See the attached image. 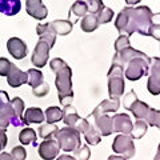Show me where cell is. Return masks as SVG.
<instances>
[{"label":"cell","mask_w":160,"mask_h":160,"mask_svg":"<svg viewBox=\"0 0 160 160\" xmlns=\"http://www.w3.org/2000/svg\"><path fill=\"white\" fill-rule=\"evenodd\" d=\"M115 16V12L112 11L111 8L108 7H103V9L96 15V19H98V23L99 24H106L109 23Z\"/></svg>","instance_id":"obj_33"},{"label":"cell","mask_w":160,"mask_h":160,"mask_svg":"<svg viewBox=\"0 0 160 160\" xmlns=\"http://www.w3.org/2000/svg\"><path fill=\"white\" fill-rule=\"evenodd\" d=\"M7 83L12 88H18L20 86H23V84H27V72H23L22 69H19L13 64L11 71L7 75Z\"/></svg>","instance_id":"obj_16"},{"label":"cell","mask_w":160,"mask_h":160,"mask_svg":"<svg viewBox=\"0 0 160 160\" xmlns=\"http://www.w3.org/2000/svg\"><path fill=\"white\" fill-rule=\"evenodd\" d=\"M8 103H9V98H8L7 92H4L0 89V109H2L4 106H7Z\"/></svg>","instance_id":"obj_43"},{"label":"cell","mask_w":160,"mask_h":160,"mask_svg":"<svg viewBox=\"0 0 160 160\" xmlns=\"http://www.w3.org/2000/svg\"><path fill=\"white\" fill-rule=\"evenodd\" d=\"M63 111V118L62 120L64 122V124L68 127H75L76 128L78 123L80 122V118L79 113L76 111V108H75L73 106H71V104H68V106H64V108L62 109Z\"/></svg>","instance_id":"obj_20"},{"label":"cell","mask_w":160,"mask_h":160,"mask_svg":"<svg viewBox=\"0 0 160 160\" xmlns=\"http://www.w3.org/2000/svg\"><path fill=\"white\" fill-rule=\"evenodd\" d=\"M0 160H12L11 159V153H8V152H0Z\"/></svg>","instance_id":"obj_44"},{"label":"cell","mask_w":160,"mask_h":160,"mask_svg":"<svg viewBox=\"0 0 160 160\" xmlns=\"http://www.w3.org/2000/svg\"><path fill=\"white\" fill-rule=\"evenodd\" d=\"M43 72L42 71H39V69H28L27 71V84L29 87H31L32 89L33 88H36L38 86H40V84L43 83Z\"/></svg>","instance_id":"obj_25"},{"label":"cell","mask_w":160,"mask_h":160,"mask_svg":"<svg viewBox=\"0 0 160 160\" xmlns=\"http://www.w3.org/2000/svg\"><path fill=\"white\" fill-rule=\"evenodd\" d=\"M44 116H46L47 123L53 124V123H58L59 120H62L63 111L59 107H49V108L46 109V112H44Z\"/></svg>","instance_id":"obj_29"},{"label":"cell","mask_w":160,"mask_h":160,"mask_svg":"<svg viewBox=\"0 0 160 160\" xmlns=\"http://www.w3.org/2000/svg\"><path fill=\"white\" fill-rule=\"evenodd\" d=\"M155 160H160V152L158 151V153H156V156H155Z\"/></svg>","instance_id":"obj_48"},{"label":"cell","mask_w":160,"mask_h":160,"mask_svg":"<svg viewBox=\"0 0 160 160\" xmlns=\"http://www.w3.org/2000/svg\"><path fill=\"white\" fill-rule=\"evenodd\" d=\"M148 124L142 119H136V122L132 124V131L129 133V136L132 139H142L144 135L147 133Z\"/></svg>","instance_id":"obj_26"},{"label":"cell","mask_w":160,"mask_h":160,"mask_svg":"<svg viewBox=\"0 0 160 160\" xmlns=\"http://www.w3.org/2000/svg\"><path fill=\"white\" fill-rule=\"evenodd\" d=\"M9 124H12L13 127L23 126V122H20V120L15 116L11 103H8L7 106H4L0 109V128H7Z\"/></svg>","instance_id":"obj_13"},{"label":"cell","mask_w":160,"mask_h":160,"mask_svg":"<svg viewBox=\"0 0 160 160\" xmlns=\"http://www.w3.org/2000/svg\"><path fill=\"white\" fill-rule=\"evenodd\" d=\"M148 69H149V76H148L147 88L152 95H159L160 93V59L152 58L151 63L148 66Z\"/></svg>","instance_id":"obj_7"},{"label":"cell","mask_w":160,"mask_h":160,"mask_svg":"<svg viewBox=\"0 0 160 160\" xmlns=\"http://www.w3.org/2000/svg\"><path fill=\"white\" fill-rule=\"evenodd\" d=\"M80 26H82V29H83L84 32H93L95 29L99 27V23H98L96 16L92 15V13H89V15L83 16Z\"/></svg>","instance_id":"obj_27"},{"label":"cell","mask_w":160,"mask_h":160,"mask_svg":"<svg viewBox=\"0 0 160 160\" xmlns=\"http://www.w3.org/2000/svg\"><path fill=\"white\" fill-rule=\"evenodd\" d=\"M86 4H87V11H89L92 15H98L104 7L103 0H86Z\"/></svg>","instance_id":"obj_36"},{"label":"cell","mask_w":160,"mask_h":160,"mask_svg":"<svg viewBox=\"0 0 160 160\" xmlns=\"http://www.w3.org/2000/svg\"><path fill=\"white\" fill-rule=\"evenodd\" d=\"M149 108H151V107L147 106V104L144 103V102L136 99L135 102L131 103V106L128 107V111H131V112L133 113V116L136 118V119L144 120V119H146V116H147L148 111H149Z\"/></svg>","instance_id":"obj_23"},{"label":"cell","mask_w":160,"mask_h":160,"mask_svg":"<svg viewBox=\"0 0 160 160\" xmlns=\"http://www.w3.org/2000/svg\"><path fill=\"white\" fill-rule=\"evenodd\" d=\"M76 129L80 133L84 135L86 142L88 144H91V146H98L100 143V140H102V135L99 133V131L93 124L89 123L88 119H80V122L76 126Z\"/></svg>","instance_id":"obj_8"},{"label":"cell","mask_w":160,"mask_h":160,"mask_svg":"<svg viewBox=\"0 0 160 160\" xmlns=\"http://www.w3.org/2000/svg\"><path fill=\"white\" fill-rule=\"evenodd\" d=\"M46 120L44 112L38 107L28 108L26 112H23V124L29 126V124H40Z\"/></svg>","instance_id":"obj_17"},{"label":"cell","mask_w":160,"mask_h":160,"mask_svg":"<svg viewBox=\"0 0 160 160\" xmlns=\"http://www.w3.org/2000/svg\"><path fill=\"white\" fill-rule=\"evenodd\" d=\"M7 143H8V139H7L6 128H0V151H3L7 147Z\"/></svg>","instance_id":"obj_42"},{"label":"cell","mask_w":160,"mask_h":160,"mask_svg":"<svg viewBox=\"0 0 160 160\" xmlns=\"http://www.w3.org/2000/svg\"><path fill=\"white\" fill-rule=\"evenodd\" d=\"M48 26L56 35H63V36H64V35L71 33L72 28H73V23L69 22V20L59 19V20H53V22L48 23Z\"/></svg>","instance_id":"obj_21"},{"label":"cell","mask_w":160,"mask_h":160,"mask_svg":"<svg viewBox=\"0 0 160 160\" xmlns=\"http://www.w3.org/2000/svg\"><path fill=\"white\" fill-rule=\"evenodd\" d=\"M119 107H120V100H112V99L107 100L106 99L93 109L89 118H98L100 115H106L108 112H116L119 109Z\"/></svg>","instance_id":"obj_15"},{"label":"cell","mask_w":160,"mask_h":160,"mask_svg":"<svg viewBox=\"0 0 160 160\" xmlns=\"http://www.w3.org/2000/svg\"><path fill=\"white\" fill-rule=\"evenodd\" d=\"M113 132H119L123 135H129L132 131V122L127 113H115L111 118Z\"/></svg>","instance_id":"obj_10"},{"label":"cell","mask_w":160,"mask_h":160,"mask_svg":"<svg viewBox=\"0 0 160 160\" xmlns=\"http://www.w3.org/2000/svg\"><path fill=\"white\" fill-rule=\"evenodd\" d=\"M56 160H75V158L71 156V155H60Z\"/></svg>","instance_id":"obj_46"},{"label":"cell","mask_w":160,"mask_h":160,"mask_svg":"<svg viewBox=\"0 0 160 160\" xmlns=\"http://www.w3.org/2000/svg\"><path fill=\"white\" fill-rule=\"evenodd\" d=\"M36 32L40 36L39 40L46 42L49 48H52L55 46V42H56V33H55L52 29L49 28L48 23L47 24H38V26H36Z\"/></svg>","instance_id":"obj_19"},{"label":"cell","mask_w":160,"mask_h":160,"mask_svg":"<svg viewBox=\"0 0 160 160\" xmlns=\"http://www.w3.org/2000/svg\"><path fill=\"white\" fill-rule=\"evenodd\" d=\"M60 152V146L55 139L43 140L39 146V155L43 160H53L58 158Z\"/></svg>","instance_id":"obj_11"},{"label":"cell","mask_w":160,"mask_h":160,"mask_svg":"<svg viewBox=\"0 0 160 160\" xmlns=\"http://www.w3.org/2000/svg\"><path fill=\"white\" fill-rule=\"evenodd\" d=\"M151 60H146L142 58L132 59L124 66V76H126L129 82H136V80L142 79L144 75L148 73V66Z\"/></svg>","instance_id":"obj_5"},{"label":"cell","mask_w":160,"mask_h":160,"mask_svg":"<svg viewBox=\"0 0 160 160\" xmlns=\"http://www.w3.org/2000/svg\"><path fill=\"white\" fill-rule=\"evenodd\" d=\"M127 23H128V7L123 8L122 11L119 12L118 18H116V22H115V27H116V29L120 33H123Z\"/></svg>","instance_id":"obj_30"},{"label":"cell","mask_w":160,"mask_h":160,"mask_svg":"<svg viewBox=\"0 0 160 160\" xmlns=\"http://www.w3.org/2000/svg\"><path fill=\"white\" fill-rule=\"evenodd\" d=\"M107 160H127L124 156H120V155H111V156H108Z\"/></svg>","instance_id":"obj_45"},{"label":"cell","mask_w":160,"mask_h":160,"mask_svg":"<svg viewBox=\"0 0 160 160\" xmlns=\"http://www.w3.org/2000/svg\"><path fill=\"white\" fill-rule=\"evenodd\" d=\"M140 2H142V0H126V3L128 4V6H135V4H139Z\"/></svg>","instance_id":"obj_47"},{"label":"cell","mask_w":160,"mask_h":160,"mask_svg":"<svg viewBox=\"0 0 160 160\" xmlns=\"http://www.w3.org/2000/svg\"><path fill=\"white\" fill-rule=\"evenodd\" d=\"M13 63H11L6 58H0V76H7L11 71Z\"/></svg>","instance_id":"obj_39"},{"label":"cell","mask_w":160,"mask_h":160,"mask_svg":"<svg viewBox=\"0 0 160 160\" xmlns=\"http://www.w3.org/2000/svg\"><path fill=\"white\" fill-rule=\"evenodd\" d=\"M75 155V160H88L91 156V151H89V147L87 144H83V146H79L76 149L73 151Z\"/></svg>","instance_id":"obj_35"},{"label":"cell","mask_w":160,"mask_h":160,"mask_svg":"<svg viewBox=\"0 0 160 160\" xmlns=\"http://www.w3.org/2000/svg\"><path fill=\"white\" fill-rule=\"evenodd\" d=\"M87 4L86 2H83V0H78V2H75L72 6H71V13H73L75 16H86L87 15Z\"/></svg>","instance_id":"obj_34"},{"label":"cell","mask_w":160,"mask_h":160,"mask_svg":"<svg viewBox=\"0 0 160 160\" xmlns=\"http://www.w3.org/2000/svg\"><path fill=\"white\" fill-rule=\"evenodd\" d=\"M158 16L153 15L152 11L147 6H139V7H131L128 6V23L124 32L127 33V36L129 38L132 33L139 32L140 35L144 36H149V29L153 26L155 18Z\"/></svg>","instance_id":"obj_2"},{"label":"cell","mask_w":160,"mask_h":160,"mask_svg":"<svg viewBox=\"0 0 160 160\" xmlns=\"http://www.w3.org/2000/svg\"><path fill=\"white\" fill-rule=\"evenodd\" d=\"M124 67L112 59V66L108 71V93L109 99L120 100L124 93Z\"/></svg>","instance_id":"obj_3"},{"label":"cell","mask_w":160,"mask_h":160,"mask_svg":"<svg viewBox=\"0 0 160 160\" xmlns=\"http://www.w3.org/2000/svg\"><path fill=\"white\" fill-rule=\"evenodd\" d=\"M48 92H49V86L46 82H43L40 86H38L36 88H33V95L35 96H38V98L46 96V95H48Z\"/></svg>","instance_id":"obj_40"},{"label":"cell","mask_w":160,"mask_h":160,"mask_svg":"<svg viewBox=\"0 0 160 160\" xmlns=\"http://www.w3.org/2000/svg\"><path fill=\"white\" fill-rule=\"evenodd\" d=\"M26 9L29 16L38 20L46 19L48 15V9L42 0H26Z\"/></svg>","instance_id":"obj_14"},{"label":"cell","mask_w":160,"mask_h":160,"mask_svg":"<svg viewBox=\"0 0 160 160\" xmlns=\"http://www.w3.org/2000/svg\"><path fill=\"white\" fill-rule=\"evenodd\" d=\"M27 158V151L26 148L22 147V146H18L12 149L11 152V159L12 160H26Z\"/></svg>","instance_id":"obj_38"},{"label":"cell","mask_w":160,"mask_h":160,"mask_svg":"<svg viewBox=\"0 0 160 160\" xmlns=\"http://www.w3.org/2000/svg\"><path fill=\"white\" fill-rule=\"evenodd\" d=\"M7 49L13 59L22 60L27 56V44L19 38H11L7 42Z\"/></svg>","instance_id":"obj_12"},{"label":"cell","mask_w":160,"mask_h":160,"mask_svg":"<svg viewBox=\"0 0 160 160\" xmlns=\"http://www.w3.org/2000/svg\"><path fill=\"white\" fill-rule=\"evenodd\" d=\"M22 8L20 0H0V12L6 16H13Z\"/></svg>","instance_id":"obj_22"},{"label":"cell","mask_w":160,"mask_h":160,"mask_svg":"<svg viewBox=\"0 0 160 160\" xmlns=\"http://www.w3.org/2000/svg\"><path fill=\"white\" fill-rule=\"evenodd\" d=\"M56 142L64 152H73L80 146V132L75 127H64L56 133Z\"/></svg>","instance_id":"obj_4"},{"label":"cell","mask_w":160,"mask_h":160,"mask_svg":"<svg viewBox=\"0 0 160 160\" xmlns=\"http://www.w3.org/2000/svg\"><path fill=\"white\" fill-rule=\"evenodd\" d=\"M95 119V124L93 126L96 127V129L99 131V133L102 136H109L113 129H112V122H111V116L108 115H100L98 118H93Z\"/></svg>","instance_id":"obj_18"},{"label":"cell","mask_w":160,"mask_h":160,"mask_svg":"<svg viewBox=\"0 0 160 160\" xmlns=\"http://www.w3.org/2000/svg\"><path fill=\"white\" fill-rule=\"evenodd\" d=\"M49 67L56 75L55 86L59 92V102L63 106H68L73 100L72 89V69L60 58H55L49 62Z\"/></svg>","instance_id":"obj_1"},{"label":"cell","mask_w":160,"mask_h":160,"mask_svg":"<svg viewBox=\"0 0 160 160\" xmlns=\"http://www.w3.org/2000/svg\"><path fill=\"white\" fill-rule=\"evenodd\" d=\"M136 99H138V96H136V93H135V91H129L123 99V107L126 109H128V107L131 106V103L135 102Z\"/></svg>","instance_id":"obj_41"},{"label":"cell","mask_w":160,"mask_h":160,"mask_svg":"<svg viewBox=\"0 0 160 160\" xmlns=\"http://www.w3.org/2000/svg\"><path fill=\"white\" fill-rule=\"evenodd\" d=\"M144 122H146L147 124H149V126H152V127L160 128V112L155 108H149V111L147 113L146 119H144Z\"/></svg>","instance_id":"obj_31"},{"label":"cell","mask_w":160,"mask_h":160,"mask_svg":"<svg viewBox=\"0 0 160 160\" xmlns=\"http://www.w3.org/2000/svg\"><path fill=\"white\" fill-rule=\"evenodd\" d=\"M59 131V128L56 124H51V123H46L43 124V126H40L38 132L40 135V138H42L43 140H47V139H53L55 136H56V133Z\"/></svg>","instance_id":"obj_24"},{"label":"cell","mask_w":160,"mask_h":160,"mask_svg":"<svg viewBox=\"0 0 160 160\" xmlns=\"http://www.w3.org/2000/svg\"><path fill=\"white\" fill-rule=\"evenodd\" d=\"M11 106L13 108L15 116H16L20 122H23V112H24V102L22 98H13L12 100H9Z\"/></svg>","instance_id":"obj_32"},{"label":"cell","mask_w":160,"mask_h":160,"mask_svg":"<svg viewBox=\"0 0 160 160\" xmlns=\"http://www.w3.org/2000/svg\"><path fill=\"white\" fill-rule=\"evenodd\" d=\"M49 49L51 48L48 47V44L46 42H42V40L38 42L31 56V62L36 68H43L47 64L49 58Z\"/></svg>","instance_id":"obj_9"},{"label":"cell","mask_w":160,"mask_h":160,"mask_svg":"<svg viewBox=\"0 0 160 160\" xmlns=\"http://www.w3.org/2000/svg\"><path fill=\"white\" fill-rule=\"evenodd\" d=\"M19 140L24 146L35 144L36 143V132H35L32 128H24V129H22V132L19 133Z\"/></svg>","instance_id":"obj_28"},{"label":"cell","mask_w":160,"mask_h":160,"mask_svg":"<svg viewBox=\"0 0 160 160\" xmlns=\"http://www.w3.org/2000/svg\"><path fill=\"white\" fill-rule=\"evenodd\" d=\"M129 46H131V44H129V38L127 36V35H120V36L118 38V40L115 42V51H116V53H118V52L122 51V49L127 48Z\"/></svg>","instance_id":"obj_37"},{"label":"cell","mask_w":160,"mask_h":160,"mask_svg":"<svg viewBox=\"0 0 160 160\" xmlns=\"http://www.w3.org/2000/svg\"><path fill=\"white\" fill-rule=\"evenodd\" d=\"M112 149L115 153L118 155H123L126 159L132 158L136 149H135V144H133V139L129 135H123L120 133L116 138L113 139L112 143Z\"/></svg>","instance_id":"obj_6"}]
</instances>
